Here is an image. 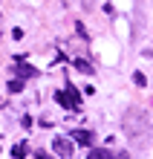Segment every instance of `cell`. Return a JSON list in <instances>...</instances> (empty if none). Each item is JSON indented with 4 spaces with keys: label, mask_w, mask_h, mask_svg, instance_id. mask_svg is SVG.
I'll list each match as a JSON object with an SVG mask.
<instances>
[{
    "label": "cell",
    "mask_w": 153,
    "mask_h": 159,
    "mask_svg": "<svg viewBox=\"0 0 153 159\" xmlns=\"http://www.w3.org/2000/svg\"><path fill=\"white\" fill-rule=\"evenodd\" d=\"M72 64H75V70H78V72H84V75H92V67H90L84 58H75Z\"/></svg>",
    "instance_id": "52a82bcc"
},
{
    "label": "cell",
    "mask_w": 153,
    "mask_h": 159,
    "mask_svg": "<svg viewBox=\"0 0 153 159\" xmlns=\"http://www.w3.org/2000/svg\"><path fill=\"white\" fill-rule=\"evenodd\" d=\"M52 153L61 156V159H70V156H72V142H70V139L55 136V139H52Z\"/></svg>",
    "instance_id": "3957f363"
},
{
    "label": "cell",
    "mask_w": 153,
    "mask_h": 159,
    "mask_svg": "<svg viewBox=\"0 0 153 159\" xmlns=\"http://www.w3.org/2000/svg\"><path fill=\"white\" fill-rule=\"evenodd\" d=\"M55 101H58L61 107H66V110H78V107H81L78 90H75L72 84H70V87H66V90H58V93H55Z\"/></svg>",
    "instance_id": "7a4b0ae2"
},
{
    "label": "cell",
    "mask_w": 153,
    "mask_h": 159,
    "mask_svg": "<svg viewBox=\"0 0 153 159\" xmlns=\"http://www.w3.org/2000/svg\"><path fill=\"white\" fill-rule=\"evenodd\" d=\"M15 72H17V78H35V75H38V70L32 67V64H26L23 58L15 61Z\"/></svg>",
    "instance_id": "277c9868"
},
{
    "label": "cell",
    "mask_w": 153,
    "mask_h": 159,
    "mask_svg": "<svg viewBox=\"0 0 153 159\" xmlns=\"http://www.w3.org/2000/svg\"><path fill=\"white\" fill-rule=\"evenodd\" d=\"M35 159H52V156H49V153H43V151H38V153H35Z\"/></svg>",
    "instance_id": "8fae6325"
},
{
    "label": "cell",
    "mask_w": 153,
    "mask_h": 159,
    "mask_svg": "<svg viewBox=\"0 0 153 159\" xmlns=\"http://www.w3.org/2000/svg\"><path fill=\"white\" fill-rule=\"evenodd\" d=\"M133 81H136V87H145V84H147V78L142 75V72H136V75H133Z\"/></svg>",
    "instance_id": "30bf717a"
},
{
    "label": "cell",
    "mask_w": 153,
    "mask_h": 159,
    "mask_svg": "<svg viewBox=\"0 0 153 159\" xmlns=\"http://www.w3.org/2000/svg\"><path fill=\"white\" fill-rule=\"evenodd\" d=\"M124 133H127L130 145H136V148H142V145L147 142L150 121H147V116L142 113L139 107H130L127 113H124Z\"/></svg>",
    "instance_id": "6da1fadb"
},
{
    "label": "cell",
    "mask_w": 153,
    "mask_h": 159,
    "mask_svg": "<svg viewBox=\"0 0 153 159\" xmlns=\"http://www.w3.org/2000/svg\"><path fill=\"white\" fill-rule=\"evenodd\" d=\"M72 139H75L78 145H87V148H90V145L95 142V136L90 133V130H72Z\"/></svg>",
    "instance_id": "8992f818"
},
{
    "label": "cell",
    "mask_w": 153,
    "mask_h": 159,
    "mask_svg": "<svg viewBox=\"0 0 153 159\" xmlns=\"http://www.w3.org/2000/svg\"><path fill=\"white\" fill-rule=\"evenodd\" d=\"M26 151H29V148H26V142H17V145L12 148V156H15V159H23Z\"/></svg>",
    "instance_id": "ba28073f"
},
{
    "label": "cell",
    "mask_w": 153,
    "mask_h": 159,
    "mask_svg": "<svg viewBox=\"0 0 153 159\" xmlns=\"http://www.w3.org/2000/svg\"><path fill=\"white\" fill-rule=\"evenodd\" d=\"M23 90V78H12L9 81V93H20Z\"/></svg>",
    "instance_id": "9c48e42d"
},
{
    "label": "cell",
    "mask_w": 153,
    "mask_h": 159,
    "mask_svg": "<svg viewBox=\"0 0 153 159\" xmlns=\"http://www.w3.org/2000/svg\"><path fill=\"white\" fill-rule=\"evenodd\" d=\"M87 159H127V153H113L107 148H95V151L87 153Z\"/></svg>",
    "instance_id": "5b68a950"
}]
</instances>
